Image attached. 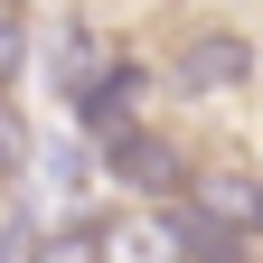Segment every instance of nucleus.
<instances>
[{
	"label": "nucleus",
	"mask_w": 263,
	"mask_h": 263,
	"mask_svg": "<svg viewBox=\"0 0 263 263\" xmlns=\"http://www.w3.org/2000/svg\"><path fill=\"white\" fill-rule=\"evenodd\" d=\"M141 94H151V66H141V57H104V66L85 76V94H76V122L104 141V132L141 122Z\"/></svg>",
	"instance_id": "nucleus-3"
},
{
	"label": "nucleus",
	"mask_w": 263,
	"mask_h": 263,
	"mask_svg": "<svg viewBox=\"0 0 263 263\" xmlns=\"http://www.w3.org/2000/svg\"><path fill=\"white\" fill-rule=\"evenodd\" d=\"M19 170H28V122L10 104V85H0V179H19Z\"/></svg>",
	"instance_id": "nucleus-7"
},
{
	"label": "nucleus",
	"mask_w": 263,
	"mask_h": 263,
	"mask_svg": "<svg viewBox=\"0 0 263 263\" xmlns=\"http://www.w3.org/2000/svg\"><path fill=\"white\" fill-rule=\"evenodd\" d=\"M170 235H179V263H245V235H235L226 216H207L188 188L170 197Z\"/></svg>",
	"instance_id": "nucleus-4"
},
{
	"label": "nucleus",
	"mask_w": 263,
	"mask_h": 263,
	"mask_svg": "<svg viewBox=\"0 0 263 263\" xmlns=\"http://www.w3.org/2000/svg\"><path fill=\"white\" fill-rule=\"evenodd\" d=\"M104 263H179V235H170V216L104 226Z\"/></svg>",
	"instance_id": "nucleus-6"
},
{
	"label": "nucleus",
	"mask_w": 263,
	"mask_h": 263,
	"mask_svg": "<svg viewBox=\"0 0 263 263\" xmlns=\"http://www.w3.org/2000/svg\"><path fill=\"white\" fill-rule=\"evenodd\" d=\"M104 179H113V188H132V197H179V188H188L179 151L160 141V132H141V122L104 132Z\"/></svg>",
	"instance_id": "nucleus-2"
},
{
	"label": "nucleus",
	"mask_w": 263,
	"mask_h": 263,
	"mask_svg": "<svg viewBox=\"0 0 263 263\" xmlns=\"http://www.w3.org/2000/svg\"><path fill=\"white\" fill-rule=\"evenodd\" d=\"M19 57H28V10H0V85H19Z\"/></svg>",
	"instance_id": "nucleus-9"
},
{
	"label": "nucleus",
	"mask_w": 263,
	"mask_h": 263,
	"mask_svg": "<svg viewBox=\"0 0 263 263\" xmlns=\"http://www.w3.org/2000/svg\"><path fill=\"white\" fill-rule=\"evenodd\" d=\"M245 76H254V47L235 38V28H197V38H179V57H170V94H188V104L235 94Z\"/></svg>",
	"instance_id": "nucleus-1"
},
{
	"label": "nucleus",
	"mask_w": 263,
	"mask_h": 263,
	"mask_svg": "<svg viewBox=\"0 0 263 263\" xmlns=\"http://www.w3.org/2000/svg\"><path fill=\"white\" fill-rule=\"evenodd\" d=\"M38 263H104V226H66V235H57Z\"/></svg>",
	"instance_id": "nucleus-8"
},
{
	"label": "nucleus",
	"mask_w": 263,
	"mask_h": 263,
	"mask_svg": "<svg viewBox=\"0 0 263 263\" xmlns=\"http://www.w3.org/2000/svg\"><path fill=\"white\" fill-rule=\"evenodd\" d=\"M0 10H28V0H0Z\"/></svg>",
	"instance_id": "nucleus-11"
},
{
	"label": "nucleus",
	"mask_w": 263,
	"mask_h": 263,
	"mask_svg": "<svg viewBox=\"0 0 263 263\" xmlns=\"http://www.w3.org/2000/svg\"><path fill=\"white\" fill-rule=\"evenodd\" d=\"M188 197L207 216H226L235 235H263V179H245V170H188Z\"/></svg>",
	"instance_id": "nucleus-5"
},
{
	"label": "nucleus",
	"mask_w": 263,
	"mask_h": 263,
	"mask_svg": "<svg viewBox=\"0 0 263 263\" xmlns=\"http://www.w3.org/2000/svg\"><path fill=\"white\" fill-rule=\"evenodd\" d=\"M10 254H19V216L0 207V263H10Z\"/></svg>",
	"instance_id": "nucleus-10"
}]
</instances>
